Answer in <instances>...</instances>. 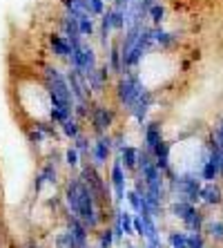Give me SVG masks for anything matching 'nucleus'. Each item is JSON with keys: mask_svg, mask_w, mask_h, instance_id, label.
Listing matches in <instances>:
<instances>
[{"mask_svg": "<svg viewBox=\"0 0 223 248\" xmlns=\"http://www.w3.org/2000/svg\"><path fill=\"white\" fill-rule=\"evenodd\" d=\"M125 199H127V203H130V208H132V213L134 215H138L141 213V192H136L134 188L132 190H125Z\"/></svg>", "mask_w": 223, "mask_h": 248, "instance_id": "nucleus-21", "label": "nucleus"}, {"mask_svg": "<svg viewBox=\"0 0 223 248\" xmlns=\"http://www.w3.org/2000/svg\"><path fill=\"white\" fill-rule=\"evenodd\" d=\"M138 148H134V145H123V150L119 152V159L120 163H123V168H125L127 172H136L138 168Z\"/></svg>", "mask_w": 223, "mask_h": 248, "instance_id": "nucleus-10", "label": "nucleus"}, {"mask_svg": "<svg viewBox=\"0 0 223 248\" xmlns=\"http://www.w3.org/2000/svg\"><path fill=\"white\" fill-rule=\"evenodd\" d=\"M40 172L45 177L47 184H56L58 181V168H56V161H47L45 166L40 168Z\"/></svg>", "mask_w": 223, "mask_h": 248, "instance_id": "nucleus-19", "label": "nucleus"}, {"mask_svg": "<svg viewBox=\"0 0 223 248\" xmlns=\"http://www.w3.org/2000/svg\"><path fill=\"white\" fill-rule=\"evenodd\" d=\"M112 150H114L112 137H109V134H98V139L92 143V148H89V159H92L89 163H94L96 168H103L105 163H107Z\"/></svg>", "mask_w": 223, "mask_h": 248, "instance_id": "nucleus-4", "label": "nucleus"}, {"mask_svg": "<svg viewBox=\"0 0 223 248\" xmlns=\"http://www.w3.org/2000/svg\"><path fill=\"white\" fill-rule=\"evenodd\" d=\"M65 206L69 215L78 217L83 224L89 228V232H96L105 221V206L98 202L87 184L80 177H74L65 184Z\"/></svg>", "mask_w": 223, "mask_h": 248, "instance_id": "nucleus-1", "label": "nucleus"}, {"mask_svg": "<svg viewBox=\"0 0 223 248\" xmlns=\"http://www.w3.org/2000/svg\"><path fill=\"white\" fill-rule=\"evenodd\" d=\"M167 246L170 248H188L190 246V232L174 231L167 235Z\"/></svg>", "mask_w": 223, "mask_h": 248, "instance_id": "nucleus-15", "label": "nucleus"}, {"mask_svg": "<svg viewBox=\"0 0 223 248\" xmlns=\"http://www.w3.org/2000/svg\"><path fill=\"white\" fill-rule=\"evenodd\" d=\"M188 248H206V239L201 232H190V246Z\"/></svg>", "mask_w": 223, "mask_h": 248, "instance_id": "nucleus-26", "label": "nucleus"}, {"mask_svg": "<svg viewBox=\"0 0 223 248\" xmlns=\"http://www.w3.org/2000/svg\"><path fill=\"white\" fill-rule=\"evenodd\" d=\"M125 174H127V170L123 168L119 156H116L114 161H112V168H109V186H112V190H114L116 203H120L125 199Z\"/></svg>", "mask_w": 223, "mask_h": 248, "instance_id": "nucleus-6", "label": "nucleus"}, {"mask_svg": "<svg viewBox=\"0 0 223 248\" xmlns=\"http://www.w3.org/2000/svg\"><path fill=\"white\" fill-rule=\"evenodd\" d=\"M65 228L72 232L76 246H78V248H85L87 246V242H89V228H87V226L83 224L78 217L69 215V217H67V226H65Z\"/></svg>", "mask_w": 223, "mask_h": 248, "instance_id": "nucleus-7", "label": "nucleus"}, {"mask_svg": "<svg viewBox=\"0 0 223 248\" xmlns=\"http://www.w3.org/2000/svg\"><path fill=\"white\" fill-rule=\"evenodd\" d=\"M183 224L188 226L190 232H201V231H203V224H206V219H203V213H201L199 208L194 206V210H192V213L185 217Z\"/></svg>", "mask_w": 223, "mask_h": 248, "instance_id": "nucleus-12", "label": "nucleus"}, {"mask_svg": "<svg viewBox=\"0 0 223 248\" xmlns=\"http://www.w3.org/2000/svg\"><path fill=\"white\" fill-rule=\"evenodd\" d=\"M65 166L67 168H78L80 166V155H78V150H76L74 145L65 150Z\"/></svg>", "mask_w": 223, "mask_h": 248, "instance_id": "nucleus-24", "label": "nucleus"}, {"mask_svg": "<svg viewBox=\"0 0 223 248\" xmlns=\"http://www.w3.org/2000/svg\"><path fill=\"white\" fill-rule=\"evenodd\" d=\"M54 246L56 248H78L74 242V237H72V232L65 228V231H60L56 237H54Z\"/></svg>", "mask_w": 223, "mask_h": 248, "instance_id": "nucleus-17", "label": "nucleus"}, {"mask_svg": "<svg viewBox=\"0 0 223 248\" xmlns=\"http://www.w3.org/2000/svg\"><path fill=\"white\" fill-rule=\"evenodd\" d=\"M47 181H45V177H43V172H38V177H36V181H34V190H36V195H38L40 190H43V186H45Z\"/></svg>", "mask_w": 223, "mask_h": 248, "instance_id": "nucleus-28", "label": "nucleus"}, {"mask_svg": "<svg viewBox=\"0 0 223 248\" xmlns=\"http://www.w3.org/2000/svg\"><path fill=\"white\" fill-rule=\"evenodd\" d=\"M114 110L112 108H105V105H96L89 110V121H92V127L96 134H105L109 127L114 125Z\"/></svg>", "mask_w": 223, "mask_h": 248, "instance_id": "nucleus-5", "label": "nucleus"}, {"mask_svg": "<svg viewBox=\"0 0 223 248\" xmlns=\"http://www.w3.org/2000/svg\"><path fill=\"white\" fill-rule=\"evenodd\" d=\"M119 219H120V226L125 231V237H134V213L125 210V208H119Z\"/></svg>", "mask_w": 223, "mask_h": 248, "instance_id": "nucleus-16", "label": "nucleus"}, {"mask_svg": "<svg viewBox=\"0 0 223 248\" xmlns=\"http://www.w3.org/2000/svg\"><path fill=\"white\" fill-rule=\"evenodd\" d=\"M114 246V232H112V228H101V232H98V248H112Z\"/></svg>", "mask_w": 223, "mask_h": 248, "instance_id": "nucleus-22", "label": "nucleus"}, {"mask_svg": "<svg viewBox=\"0 0 223 248\" xmlns=\"http://www.w3.org/2000/svg\"><path fill=\"white\" fill-rule=\"evenodd\" d=\"M109 69H112L114 74H120V69H123V54H120L119 45H112V52H109Z\"/></svg>", "mask_w": 223, "mask_h": 248, "instance_id": "nucleus-18", "label": "nucleus"}, {"mask_svg": "<svg viewBox=\"0 0 223 248\" xmlns=\"http://www.w3.org/2000/svg\"><path fill=\"white\" fill-rule=\"evenodd\" d=\"M167 188L172 195H177V199H183L190 203H199L201 202V177H196L194 172H183V174H174L167 179Z\"/></svg>", "mask_w": 223, "mask_h": 248, "instance_id": "nucleus-2", "label": "nucleus"}, {"mask_svg": "<svg viewBox=\"0 0 223 248\" xmlns=\"http://www.w3.org/2000/svg\"><path fill=\"white\" fill-rule=\"evenodd\" d=\"M49 43H52V49H54V54H56L58 58L69 61V56H72V45H69V41L65 38V36L52 34V36H49Z\"/></svg>", "mask_w": 223, "mask_h": 248, "instance_id": "nucleus-11", "label": "nucleus"}, {"mask_svg": "<svg viewBox=\"0 0 223 248\" xmlns=\"http://www.w3.org/2000/svg\"><path fill=\"white\" fill-rule=\"evenodd\" d=\"M60 132H63V137H67V139H72V141H74V139L83 132V130H80V119H76V116L72 114L67 121L60 123Z\"/></svg>", "mask_w": 223, "mask_h": 248, "instance_id": "nucleus-13", "label": "nucleus"}, {"mask_svg": "<svg viewBox=\"0 0 223 248\" xmlns=\"http://www.w3.org/2000/svg\"><path fill=\"white\" fill-rule=\"evenodd\" d=\"M149 16H152V20H154L156 25L163 23V18H165V7L161 5V2H154V5L149 7Z\"/></svg>", "mask_w": 223, "mask_h": 248, "instance_id": "nucleus-25", "label": "nucleus"}, {"mask_svg": "<svg viewBox=\"0 0 223 248\" xmlns=\"http://www.w3.org/2000/svg\"><path fill=\"white\" fill-rule=\"evenodd\" d=\"M201 202L208 203V206H219V203H223V190H221V186L214 184V181L206 184L203 188H201Z\"/></svg>", "mask_w": 223, "mask_h": 248, "instance_id": "nucleus-9", "label": "nucleus"}, {"mask_svg": "<svg viewBox=\"0 0 223 248\" xmlns=\"http://www.w3.org/2000/svg\"><path fill=\"white\" fill-rule=\"evenodd\" d=\"M74 148H76V150H78L80 159H83V156H89V148H92V145H89V141H87V137H85V134L80 132L78 137L74 139Z\"/></svg>", "mask_w": 223, "mask_h": 248, "instance_id": "nucleus-23", "label": "nucleus"}, {"mask_svg": "<svg viewBox=\"0 0 223 248\" xmlns=\"http://www.w3.org/2000/svg\"><path fill=\"white\" fill-rule=\"evenodd\" d=\"M143 141H145V150L152 152L156 148V143H161L163 141V127H161V123L152 121L145 125V134H143Z\"/></svg>", "mask_w": 223, "mask_h": 248, "instance_id": "nucleus-8", "label": "nucleus"}, {"mask_svg": "<svg viewBox=\"0 0 223 248\" xmlns=\"http://www.w3.org/2000/svg\"><path fill=\"white\" fill-rule=\"evenodd\" d=\"M134 235L141 237V239H143V235H145V224H143V219H141V215H134Z\"/></svg>", "mask_w": 223, "mask_h": 248, "instance_id": "nucleus-27", "label": "nucleus"}, {"mask_svg": "<svg viewBox=\"0 0 223 248\" xmlns=\"http://www.w3.org/2000/svg\"><path fill=\"white\" fill-rule=\"evenodd\" d=\"M194 210V203H190V202H183V199H177V202H172L170 203V213L174 215V217H178V219L183 221L185 217H188L190 213Z\"/></svg>", "mask_w": 223, "mask_h": 248, "instance_id": "nucleus-14", "label": "nucleus"}, {"mask_svg": "<svg viewBox=\"0 0 223 248\" xmlns=\"http://www.w3.org/2000/svg\"><path fill=\"white\" fill-rule=\"evenodd\" d=\"M141 92H143V85L138 83V78L134 74L120 76L119 85H116V101H119L123 108H127V110H130Z\"/></svg>", "mask_w": 223, "mask_h": 248, "instance_id": "nucleus-3", "label": "nucleus"}, {"mask_svg": "<svg viewBox=\"0 0 223 248\" xmlns=\"http://www.w3.org/2000/svg\"><path fill=\"white\" fill-rule=\"evenodd\" d=\"M206 231L212 239H217V242H223V221L214 219V221H208L206 224Z\"/></svg>", "mask_w": 223, "mask_h": 248, "instance_id": "nucleus-20", "label": "nucleus"}]
</instances>
